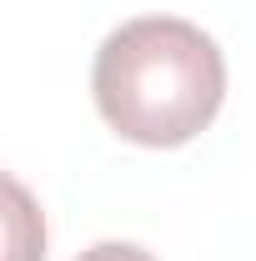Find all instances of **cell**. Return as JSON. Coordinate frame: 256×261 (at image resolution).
I'll list each match as a JSON object with an SVG mask.
<instances>
[{"label": "cell", "mask_w": 256, "mask_h": 261, "mask_svg": "<svg viewBox=\"0 0 256 261\" xmlns=\"http://www.w3.org/2000/svg\"><path fill=\"white\" fill-rule=\"evenodd\" d=\"M100 121L136 146H186L226 100V56L181 15H136L100 40L91 65Z\"/></svg>", "instance_id": "6da1fadb"}, {"label": "cell", "mask_w": 256, "mask_h": 261, "mask_svg": "<svg viewBox=\"0 0 256 261\" xmlns=\"http://www.w3.org/2000/svg\"><path fill=\"white\" fill-rule=\"evenodd\" d=\"M5 196H10V216H5V231H10V256L5 261H45V221L31 206L25 186L10 176L5 181Z\"/></svg>", "instance_id": "7a4b0ae2"}, {"label": "cell", "mask_w": 256, "mask_h": 261, "mask_svg": "<svg viewBox=\"0 0 256 261\" xmlns=\"http://www.w3.org/2000/svg\"><path fill=\"white\" fill-rule=\"evenodd\" d=\"M75 261H156L146 246H136V241H96V246H86Z\"/></svg>", "instance_id": "3957f363"}]
</instances>
